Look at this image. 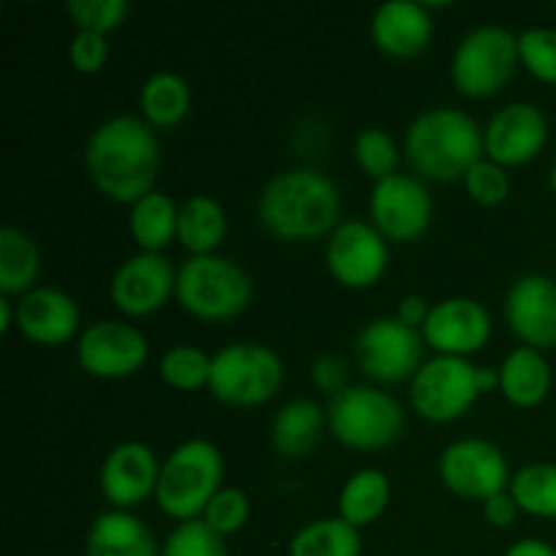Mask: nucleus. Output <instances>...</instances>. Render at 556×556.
Masks as SVG:
<instances>
[{"label":"nucleus","mask_w":556,"mask_h":556,"mask_svg":"<svg viewBox=\"0 0 556 556\" xmlns=\"http://www.w3.org/2000/svg\"><path fill=\"white\" fill-rule=\"evenodd\" d=\"M85 168L90 182L106 199L134 206L155 190L161 168V144L147 119L117 114L98 125L85 144Z\"/></svg>","instance_id":"f257e3e1"},{"label":"nucleus","mask_w":556,"mask_h":556,"mask_svg":"<svg viewBox=\"0 0 556 556\" xmlns=\"http://www.w3.org/2000/svg\"><path fill=\"white\" fill-rule=\"evenodd\" d=\"M258 217L280 242H315L340 226V190L315 168H291L264 185Z\"/></svg>","instance_id":"f03ea898"},{"label":"nucleus","mask_w":556,"mask_h":556,"mask_svg":"<svg viewBox=\"0 0 556 556\" xmlns=\"http://www.w3.org/2000/svg\"><path fill=\"white\" fill-rule=\"evenodd\" d=\"M402 152L421 179L454 182L486 155L483 128L454 106L427 109L407 125Z\"/></svg>","instance_id":"7ed1b4c3"},{"label":"nucleus","mask_w":556,"mask_h":556,"mask_svg":"<svg viewBox=\"0 0 556 556\" xmlns=\"http://www.w3.org/2000/svg\"><path fill=\"white\" fill-rule=\"evenodd\" d=\"M223 489V454L210 440H185L161 465L155 503L168 519H201L210 500Z\"/></svg>","instance_id":"20e7f679"},{"label":"nucleus","mask_w":556,"mask_h":556,"mask_svg":"<svg viewBox=\"0 0 556 556\" xmlns=\"http://www.w3.org/2000/svg\"><path fill=\"white\" fill-rule=\"evenodd\" d=\"M329 434L351 451H383L402 438L405 410L375 386H348L326 405Z\"/></svg>","instance_id":"39448f33"},{"label":"nucleus","mask_w":556,"mask_h":556,"mask_svg":"<svg viewBox=\"0 0 556 556\" xmlns=\"http://www.w3.org/2000/svg\"><path fill=\"white\" fill-rule=\"evenodd\" d=\"M177 302L201 320H228L244 313L253 282L237 261L226 255H190L177 269Z\"/></svg>","instance_id":"423d86ee"},{"label":"nucleus","mask_w":556,"mask_h":556,"mask_svg":"<svg viewBox=\"0 0 556 556\" xmlns=\"http://www.w3.org/2000/svg\"><path fill=\"white\" fill-rule=\"evenodd\" d=\"M286 380L277 351L261 342H231L212 356L210 391L231 407H255L275 400Z\"/></svg>","instance_id":"0eeeda50"},{"label":"nucleus","mask_w":556,"mask_h":556,"mask_svg":"<svg viewBox=\"0 0 556 556\" xmlns=\"http://www.w3.org/2000/svg\"><path fill=\"white\" fill-rule=\"evenodd\" d=\"M519 33L500 25H478L467 33L451 58V81L467 98H489L514 79Z\"/></svg>","instance_id":"6e6552de"},{"label":"nucleus","mask_w":556,"mask_h":556,"mask_svg":"<svg viewBox=\"0 0 556 556\" xmlns=\"http://www.w3.org/2000/svg\"><path fill=\"white\" fill-rule=\"evenodd\" d=\"M481 396L476 364L470 358L434 356L410 380L413 410L432 424H451L465 416Z\"/></svg>","instance_id":"1a4fd4ad"},{"label":"nucleus","mask_w":556,"mask_h":556,"mask_svg":"<svg viewBox=\"0 0 556 556\" xmlns=\"http://www.w3.org/2000/svg\"><path fill=\"white\" fill-rule=\"evenodd\" d=\"M443 486L459 500L486 503L500 492H508L510 467L503 451L481 438L454 440L438 459Z\"/></svg>","instance_id":"9d476101"},{"label":"nucleus","mask_w":556,"mask_h":556,"mask_svg":"<svg viewBox=\"0 0 556 556\" xmlns=\"http://www.w3.org/2000/svg\"><path fill=\"white\" fill-rule=\"evenodd\" d=\"M424 334L396 318H375L358 331L356 362L358 369L375 383H402L413 380L421 369Z\"/></svg>","instance_id":"9b49d317"},{"label":"nucleus","mask_w":556,"mask_h":556,"mask_svg":"<svg viewBox=\"0 0 556 556\" xmlns=\"http://www.w3.org/2000/svg\"><path fill=\"white\" fill-rule=\"evenodd\" d=\"M434 204L421 177L400 174L375 182L369 193V223L389 244H407L421 239L432 223Z\"/></svg>","instance_id":"f8f14e48"},{"label":"nucleus","mask_w":556,"mask_h":556,"mask_svg":"<svg viewBox=\"0 0 556 556\" xmlns=\"http://www.w3.org/2000/svg\"><path fill=\"white\" fill-rule=\"evenodd\" d=\"M326 269L351 291L372 288L389 269V242L367 220H342L326 242Z\"/></svg>","instance_id":"ddd939ff"},{"label":"nucleus","mask_w":556,"mask_h":556,"mask_svg":"<svg viewBox=\"0 0 556 556\" xmlns=\"http://www.w3.org/2000/svg\"><path fill=\"white\" fill-rule=\"evenodd\" d=\"M150 356L147 337L125 320H96L76 342L81 372L98 380H123L139 372Z\"/></svg>","instance_id":"4468645a"},{"label":"nucleus","mask_w":556,"mask_h":556,"mask_svg":"<svg viewBox=\"0 0 556 556\" xmlns=\"http://www.w3.org/2000/svg\"><path fill=\"white\" fill-rule=\"evenodd\" d=\"M177 293V271L163 253H136L117 266L109 286L114 307L130 318H144L166 307Z\"/></svg>","instance_id":"2eb2a0df"},{"label":"nucleus","mask_w":556,"mask_h":556,"mask_svg":"<svg viewBox=\"0 0 556 556\" xmlns=\"http://www.w3.org/2000/svg\"><path fill=\"white\" fill-rule=\"evenodd\" d=\"M548 141V119L535 103L514 101L492 114L483 128V152L503 168L535 161Z\"/></svg>","instance_id":"dca6fc26"},{"label":"nucleus","mask_w":556,"mask_h":556,"mask_svg":"<svg viewBox=\"0 0 556 556\" xmlns=\"http://www.w3.org/2000/svg\"><path fill=\"white\" fill-rule=\"evenodd\" d=\"M157 481H161V462L155 451L139 440L114 445L98 472L103 500L114 510H130L155 497Z\"/></svg>","instance_id":"f3484780"},{"label":"nucleus","mask_w":556,"mask_h":556,"mask_svg":"<svg viewBox=\"0 0 556 556\" xmlns=\"http://www.w3.org/2000/svg\"><path fill=\"white\" fill-rule=\"evenodd\" d=\"M421 334L438 356L467 358L481 351L492 337V315L478 299L451 296L432 304Z\"/></svg>","instance_id":"a211bd4d"},{"label":"nucleus","mask_w":556,"mask_h":556,"mask_svg":"<svg viewBox=\"0 0 556 556\" xmlns=\"http://www.w3.org/2000/svg\"><path fill=\"white\" fill-rule=\"evenodd\" d=\"M505 320L521 345L556 348V280L541 271L519 277L505 296Z\"/></svg>","instance_id":"6ab92c4d"},{"label":"nucleus","mask_w":556,"mask_h":556,"mask_svg":"<svg viewBox=\"0 0 556 556\" xmlns=\"http://www.w3.org/2000/svg\"><path fill=\"white\" fill-rule=\"evenodd\" d=\"M79 304L60 288L38 286L16 299V329L33 345H63L79 331Z\"/></svg>","instance_id":"aec40b11"},{"label":"nucleus","mask_w":556,"mask_h":556,"mask_svg":"<svg viewBox=\"0 0 556 556\" xmlns=\"http://www.w3.org/2000/svg\"><path fill=\"white\" fill-rule=\"evenodd\" d=\"M434 33V22L424 3L413 0H389L375 9L369 22V36L375 47L389 58H416L429 47Z\"/></svg>","instance_id":"412c9836"},{"label":"nucleus","mask_w":556,"mask_h":556,"mask_svg":"<svg viewBox=\"0 0 556 556\" xmlns=\"http://www.w3.org/2000/svg\"><path fill=\"white\" fill-rule=\"evenodd\" d=\"M87 556H161L152 532L130 510H106L90 525L85 538Z\"/></svg>","instance_id":"4be33fe9"},{"label":"nucleus","mask_w":556,"mask_h":556,"mask_svg":"<svg viewBox=\"0 0 556 556\" xmlns=\"http://www.w3.org/2000/svg\"><path fill=\"white\" fill-rule=\"evenodd\" d=\"M324 429H329L324 407L307 396H296V400L286 402L271 418V448L282 459H304L320 443Z\"/></svg>","instance_id":"5701e85b"},{"label":"nucleus","mask_w":556,"mask_h":556,"mask_svg":"<svg viewBox=\"0 0 556 556\" xmlns=\"http://www.w3.org/2000/svg\"><path fill=\"white\" fill-rule=\"evenodd\" d=\"M552 364L538 348L519 345L500 364V391L516 407H538L552 391Z\"/></svg>","instance_id":"b1692460"},{"label":"nucleus","mask_w":556,"mask_h":556,"mask_svg":"<svg viewBox=\"0 0 556 556\" xmlns=\"http://www.w3.org/2000/svg\"><path fill=\"white\" fill-rule=\"evenodd\" d=\"M228 217L217 199L206 193L188 195L179 204L177 242L190 255H215L217 248L226 242Z\"/></svg>","instance_id":"393cba45"},{"label":"nucleus","mask_w":556,"mask_h":556,"mask_svg":"<svg viewBox=\"0 0 556 556\" xmlns=\"http://www.w3.org/2000/svg\"><path fill=\"white\" fill-rule=\"evenodd\" d=\"M41 277V250L22 228H0V293L11 299L25 296L38 288Z\"/></svg>","instance_id":"a878e982"},{"label":"nucleus","mask_w":556,"mask_h":556,"mask_svg":"<svg viewBox=\"0 0 556 556\" xmlns=\"http://www.w3.org/2000/svg\"><path fill=\"white\" fill-rule=\"evenodd\" d=\"M391 503V481L378 467H364L353 472L340 489V519L353 525L356 530L375 525L386 514Z\"/></svg>","instance_id":"bb28decb"},{"label":"nucleus","mask_w":556,"mask_h":556,"mask_svg":"<svg viewBox=\"0 0 556 556\" xmlns=\"http://www.w3.org/2000/svg\"><path fill=\"white\" fill-rule=\"evenodd\" d=\"M177 220L179 204H174L172 195L152 190L130 206L128 231L141 253H163L177 239Z\"/></svg>","instance_id":"cd10ccee"},{"label":"nucleus","mask_w":556,"mask_h":556,"mask_svg":"<svg viewBox=\"0 0 556 556\" xmlns=\"http://www.w3.org/2000/svg\"><path fill=\"white\" fill-rule=\"evenodd\" d=\"M141 119L152 128H174L190 112V87L174 71H157L147 76L139 92Z\"/></svg>","instance_id":"c85d7f7f"},{"label":"nucleus","mask_w":556,"mask_h":556,"mask_svg":"<svg viewBox=\"0 0 556 556\" xmlns=\"http://www.w3.org/2000/svg\"><path fill=\"white\" fill-rule=\"evenodd\" d=\"M288 556H362V530L340 516L307 521L288 543Z\"/></svg>","instance_id":"c756f323"},{"label":"nucleus","mask_w":556,"mask_h":556,"mask_svg":"<svg viewBox=\"0 0 556 556\" xmlns=\"http://www.w3.org/2000/svg\"><path fill=\"white\" fill-rule=\"evenodd\" d=\"M510 497L521 514L538 519H556V465L532 462L510 476Z\"/></svg>","instance_id":"7c9ffc66"},{"label":"nucleus","mask_w":556,"mask_h":556,"mask_svg":"<svg viewBox=\"0 0 556 556\" xmlns=\"http://www.w3.org/2000/svg\"><path fill=\"white\" fill-rule=\"evenodd\" d=\"M163 383L177 391L210 389L212 378V356L195 345H174L168 348L157 364Z\"/></svg>","instance_id":"2f4dec72"},{"label":"nucleus","mask_w":556,"mask_h":556,"mask_svg":"<svg viewBox=\"0 0 556 556\" xmlns=\"http://www.w3.org/2000/svg\"><path fill=\"white\" fill-rule=\"evenodd\" d=\"M353 155L358 168L375 182L394 177L400 166V147L383 128H364L353 141Z\"/></svg>","instance_id":"473e14b6"},{"label":"nucleus","mask_w":556,"mask_h":556,"mask_svg":"<svg viewBox=\"0 0 556 556\" xmlns=\"http://www.w3.org/2000/svg\"><path fill=\"white\" fill-rule=\"evenodd\" d=\"M161 556H228L226 541L201 519L182 521L166 535Z\"/></svg>","instance_id":"72a5a7b5"},{"label":"nucleus","mask_w":556,"mask_h":556,"mask_svg":"<svg viewBox=\"0 0 556 556\" xmlns=\"http://www.w3.org/2000/svg\"><path fill=\"white\" fill-rule=\"evenodd\" d=\"M521 65L538 81L556 85V30L554 27H527L519 33Z\"/></svg>","instance_id":"f704fd0d"},{"label":"nucleus","mask_w":556,"mask_h":556,"mask_svg":"<svg viewBox=\"0 0 556 556\" xmlns=\"http://www.w3.org/2000/svg\"><path fill=\"white\" fill-rule=\"evenodd\" d=\"M250 519V497L242 489L223 486L215 497L210 500V505L201 514V521L210 527L212 532H217L220 538L233 535V532L242 530Z\"/></svg>","instance_id":"c9c22d12"},{"label":"nucleus","mask_w":556,"mask_h":556,"mask_svg":"<svg viewBox=\"0 0 556 556\" xmlns=\"http://www.w3.org/2000/svg\"><path fill=\"white\" fill-rule=\"evenodd\" d=\"M65 11H68L79 30L106 36V33L117 30L123 25L125 16L130 14V3L128 0H71Z\"/></svg>","instance_id":"e433bc0d"},{"label":"nucleus","mask_w":556,"mask_h":556,"mask_svg":"<svg viewBox=\"0 0 556 556\" xmlns=\"http://www.w3.org/2000/svg\"><path fill=\"white\" fill-rule=\"evenodd\" d=\"M462 182H465L467 195L481 206H500L510 195L508 168L489 161V157H481V161L465 174Z\"/></svg>","instance_id":"4c0bfd02"},{"label":"nucleus","mask_w":556,"mask_h":556,"mask_svg":"<svg viewBox=\"0 0 556 556\" xmlns=\"http://www.w3.org/2000/svg\"><path fill=\"white\" fill-rule=\"evenodd\" d=\"M68 58H71V65H74L79 74L85 76L98 74L109 60L106 36H101V33H90V30H76V36L71 38Z\"/></svg>","instance_id":"58836bf2"},{"label":"nucleus","mask_w":556,"mask_h":556,"mask_svg":"<svg viewBox=\"0 0 556 556\" xmlns=\"http://www.w3.org/2000/svg\"><path fill=\"white\" fill-rule=\"evenodd\" d=\"M309 378H313V386L318 391H324V394L337 396L340 391H345L348 386V367L342 358L337 356H318L313 362V367H309Z\"/></svg>","instance_id":"ea45409f"},{"label":"nucleus","mask_w":556,"mask_h":556,"mask_svg":"<svg viewBox=\"0 0 556 556\" xmlns=\"http://www.w3.org/2000/svg\"><path fill=\"white\" fill-rule=\"evenodd\" d=\"M519 514L521 510H519V505H516V500L510 497V492H500L483 503V516H486L489 525L500 527V530H505V527H514L516 519H519Z\"/></svg>","instance_id":"a19ab883"},{"label":"nucleus","mask_w":556,"mask_h":556,"mask_svg":"<svg viewBox=\"0 0 556 556\" xmlns=\"http://www.w3.org/2000/svg\"><path fill=\"white\" fill-rule=\"evenodd\" d=\"M429 313H432V304H429L424 296H418V293H413V296L402 299L400 307H396L394 318L418 331V329H424V324L429 320Z\"/></svg>","instance_id":"79ce46f5"},{"label":"nucleus","mask_w":556,"mask_h":556,"mask_svg":"<svg viewBox=\"0 0 556 556\" xmlns=\"http://www.w3.org/2000/svg\"><path fill=\"white\" fill-rule=\"evenodd\" d=\"M505 556H556V548L541 538H521L505 552Z\"/></svg>","instance_id":"37998d69"},{"label":"nucleus","mask_w":556,"mask_h":556,"mask_svg":"<svg viewBox=\"0 0 556 556\" xmlns=\"http://www.w3.org/2000/svg\"><path fill=\"white\" fill-rule=\"evenodd\" d=\"M476 383L481 394H489V391L500 389V367H489V364H481L476 367Z\"/></svg>","instance_id":"c03bdc74"},{"label":"nucleus","mask_w":556,"mask_h":556,"mask_svg":"<svg viewBox=\"0 0 556 556\" xmlns=\"http://www.w3.org/2000/svg\"><path fill=\"white\" fill-rule=\"evenodd\" d=\"M16 326V302H11V296L0 293V331L9 334Z\"/></svg>","instance_id":"a18cd8bd"},{"label":"nucleus","mask_w":556,"mask_h":556,"mask_svg":"<svg viewBox=\"0 0 556 556\" xmlns=\"http://www.w3.org/2000/svg\"><path fill=\"white\" fill-rule=\"evenodd\" d=\"M548 182H552V193L556 195V161H554V166H552V174H548Z\"/></svg>","instance_id":"49530a36"}]
</instances>
